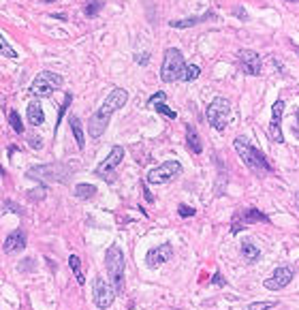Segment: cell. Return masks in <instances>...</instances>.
Masks as SVG:
<instances>
[{
	"label": "cell",
	"instance_id": "cell-26",
	"mask_svg": "<svg viewBox=\"0 0 299 310\" xmlns=\"http://www.w3.org/2000/svg\"><path fill=\"white\" fill-rule=\"evenodd\" d=\"M9 124H11V129L18 133V135H24V124H22V118H20V114L15 109H11L9 111Z\"/></svg>",
	"mask_w": 299,
	"mask_h": 310
},
{
	"label": "cell",
	"instance_id": "cell-13",
	"mask_svg": "<svg viewBox=\"0 0 299 310\" xmlns=\"http://www.w3.org/2000/svg\"><path fill=\"white\" fill-rule=\"evenodd\" d=\"M173 259V244L171 242H163L154 246V248L148 250V255H145V263H148V267H158L167 263V261Z\"/></svg>",
	"mask_w": 299,
	"mask_h": 310
},
{
	"label": "cell",
	"instance_id": "cell-2",
	"mask_svg": "<svg viewBox=\"0 0 299 310\" xmlns=\"http://www.w3.org/2000/svg\"><path fill=\"white\" fill-rule=\"evenodd\" d=\"M233 146H235L241 163H244L248 169L254 173V176L263 178V176H269V173L273 171V167L269 165L267 156H265L258 148H254L252 144H250L248 137H237L235 141H233Z\"/></svg>",
	"mask_w": 299,
	"mask_h": 310
},
{
	"label": "cell",
	"instance_id": "cell-12",
	"mask_svg": "<svg viewBox=\"0 0 299 310\" xmlns=\"http://www.w3.org/2000/svg\"><path fill=\"white\" fill-rule=\"evenodd\" d=\"M293 276H295L293 267L290 265H280V267L273 269V274L263 284H265V289H269V291H280V289L288 287L290 280H293Z\"/></svg>",
	"mask_w": 299,
	"mask_h": 310
},
{
	"label": "cell",
	"instance_id": "cell-37",
	"mask_svg": "<svg viewBox=\"0 0 299 310\" xmlns=\"http://www.w3.org/2000/svg\"><path fill=\"white\" fill-rule=\"evenodd\" d=\"M30 146L32 148H41L43 144H41V137H30Z\"/></svg>",
	"mask_w": 299,
	"mask_h": 310
},
{
	"label": "cell",
	"instance_id": "cell-40",
	"mask_svg": "<svg viewBox=\"0 0 299 310\" xmlns=\"http://www.w3.org/2000/svg\"><path fill=\"white\" fill-rule=\"evenodd\" d=\"M286 3H299V0H286Z\"/></svg>",
	"mask_w": 299,
	"mask_h": 310
},
{
	"label": "cell",
	"instance_id": "cell-1",
	"mask_svg": "<svg viewBox=\"0 0 299 310\" xmlns=\"http://www.w3.org/2000/svg\"><path fill=\"white\" fill-rule=\"evenodd\" d=\"M128 101V92L124 88H114L109 92V97L103 101V105L92 114L90 124H88V133H90L92 139H99L101 135L107 131V124L111 120V116L116 114L118 109H122Z\"/></svg>",
	"mask_w": 299,
	"mask_h": 310
},
{
	"label": "cell",
	"instance_id": "cell-3",
	"mask_svg": "<svg viewBox=\"0 0 299 310\" xmlns=\"http://www.w3.org/2000/svg\"><path fill=\"white\" fill-rule=\"evenodd\" d=\"M105 265H107V274H109V280L111 284L116 287L118 293L124 291V267H126V261H124V250L120 248L118 244H111L107 252H105Z\"/></svg>",
	"mask_w": 299,
	"mask_h": 310
},
{
	"label": "cell",
	"instance_id": "cell-10",
	"mask_svg": "<svg viewBox=\"0 0 299 310\" xmlns=\"http://www.w3.org/2000/svg\"><path fill=\"white\" fill-rule=\"evenodd\" d=\"M180 173H182L180 161H167L148 173V182L150 184H165V182H171L173 178H177Z\"/></svg>",
	"mask_w": 299,
	"mask_h": 310
},
{
	"label": "cell",
	"instance_id": "cell-27",
	"mask_svg": "<svg viewBox=\"0 0 299 310\" xmlns=\"http://www.w3.org/2000/svg\"><path fill=\"white\" fill-rule=\"evenodd\" d=\"M0 52H3V56H7V58H18V52H15L13 47L9 45V41L5 39V35L0 37Z\"/></svg>",
	"mask_w": 299,
	"mask_h": 310
},
{
	"label": "cell",
	"instance_id": "cell-23",
	"mask_svg": "<svg viewBox=\"0 0 299 310\" xmlns=\"http://www.w3.org/2000/svg\"><path fill=\"white\" fill-rule=\"evenodd\" d=\"M73 195L77 197V199H92V197L96 195V186L94 184H77L75 190H73Z\"/></svg>",
	"mask_w": 299,
	"mask_h": 310
},
{
	"label": "cell",
	"instance_id": "cell-24",
	"mask_svg": "<svg viewBox=\"0 0 299 310\" xmlns=\"http://www.w3.org/2000/svg\"><path fill=\"white\" fill-rule=\"evenodd\" d=\"M73 103V94H67L64 97V101H62V105H60V111H58V118H56V126H54V135L58 133V126H60V122H62V118H64V114H67V109H69V105Z\"/></svg>",
	"mask_w": 299,
	"mask_h": 310
},
{
	"label": "cell",
	"instance_id": "cell-9",
	"mask_svg": "<svg viewBox=\"0 0 299 310\" xmlns=\"http://www.w3.org/2000/svg\"><path fill=\"white\" fill-rule=\"evenodd\" d=\"M26 176L37 178V180H50V182H67L69 167H64V165H39V167H30Z\"/></svg>",
	"mask_w": 299,
	"mask_h": 310
},
{
	"label": "cell",
	"instance_id": "cell-28",
	"mask_svg": "<svg viewBox=\"0 0 299 310\" xmlns=\"http://www.w3.org/2000/svg\"><path fill=\"white\" fill-rule=\"evenodd\" d=\"M199 75H201V69L197 65H188L186 67V73H184V82H195Z\"/></svg>",
	"mask_w": 299,
	"mask_h": 310
},
{
	"label": "cell",
	"instance_id": "cell-5",
	"mask_svg": "<svg viewBox=\"0 0 299 310\" xmlns=\"http://www.w3.org/2000/svg\"><path fill=\"white\" fill-rule=\"evenodd\" d=\"M62 84H64V79H62V75L56 73V71H41V73L35 77V82H32L30 92L35 94V97H52L56 90L62 88Z\"/></svg>",
	"mask_w": 299,
	"mask_h": 310
},
{
	"label": "cell",
	"instance_id": "cell-25",
	"mask_svg": "<svg viewBox=\"0 0 299 310\" xmlns=\"http://www.w3.org/2000/svg\"><path fill=\"white\" fill-rule=\"evenodd\" d=\"M103 7H105L103 0H88V5H86V15H88V18H96V15L101 13Z\"/></svg>",
	"mask_w": 299,
	"mask_h": 310
},
{
	"label": "cell",
	"instance_id": "cell-17",
	"mask_svg": "<svg viewBox=\"0 0 299 310\" xmlns=\"http://www.w3.org/2000/svg\"><path fill=\"white\" fill-rule=\"evenodd\" d=\"M207 20H216V13L214 11H205L203 15H192V18H184V20H171L169 26L171 28H190V26H197L201 22H207Z\"/></svg>",
	"mask_w": 299,
	"mask_h": 310
},
{
	"label": "cell",
	"instance_id": "cell-15",
	"mask_svg": "<svg viewBox=\"0 0 299 310\" xmlns=\"http://www.w3.org/2000/svg\"><path fill=\"white\" fill-rule=\"evenodd\" d=\"M282 114H284V101L278 99L271 107V122H269V137L276 144L284 141V135H282Z\"/></svg>",
	"mask_w": 299,
	"mask_h": 310
},
{
	"label": "cell",
	"instance_id": "cell-11",
	"mask_svg": "<svg viewBox=\"0 0 299 310\" xmlns=\"http://www.w3.org/2000/svg\"><path fill=\"white\" fill-rule=\"evenodd\" d=\"M237 62H239V71H241L244 75L258 77V75H261V71H263L261 56H258L254 50H239Z\"/></svg>",
	"mask_w": 299,
	"mask_h": 310
},
{
	"label": "cell",
	"instance_id": "cell-14",
	"mask_svg": "<svg viewBox=\"0 0 299 310\" xmlns=\"http://www.w3.org/2000/svg\"><path fill=\"white\" fill-rule=\"evenodd\" d=\"M122 158H124V148H122V146H114V148H111V152H109V156L105 158L103 163H99V167L94 169V173H96L99 178L107 180V178L111 176V171H114L116 167L122 163Z\"/></svg>",
	"mask_w": 299,
	"mask_h": 310
},
{
	"label": "cell",
	"instance_id": "cell-35",
	"mask_svg": "<svg viewBox=\"0 0 299 310\" xmlns=\"http://www.w3.org/2000/svg\"><path fill=\"white\" fill-rule=\"evenodd\" d=\"M293 135L299 139V109L295 111V122H293Z\"/></svg>",
	"mask_w": 299,
	"mask_h": 310
},
{
	"label": "cell",
	"instance_id": "cell-19",
	"mask_svg": "<svg viewBox=\"0 0 299 310\" xmlns=\"http://www.w3.org/2000/svg\"><path fill=\"white\" fill-rule=\"evenodd\" d=\"M26 116H28V122L32 126H41L45 122V114H43V107L39 103H30L28 109H26Z\"/></svg>",
	"mask_w": 299,
	"mask_h": 310
},
{
	"label": "cell",
	"instance_id": "cell-8",
	"mask_svg": "<svg viewBox=\"0 0 299 310\" xmlns=\"http://www.w3.org/2000/svg\"><path fill=\"white\" fill-rule=\"evenodd\" d=\"M92 293H94V304L99 306L101 310H107L111 304H114V299L118 295L116 287L111 282H107L105 278L96 276L94 282H92Z\"/></svg>",
	"mask_w": 299,
	"mask_h": 310
},
{
	"label": "cell",
	"instance_id": "cell-20",
	"mask_svg": "<svg viewBox=\"0 0 299 310\" xmlns=\"http://www.w3.org/2000/svg\"><path fill=\"white\" fill-rule=\"evenodd\" d=\"M186 144H188V148H190L195 154H201V152H203V144H201V139H199V133L192 129L190 124L186 126Z\"/></svg>",
	"mask_w": 299,
	"mask_h": 310
},
{
	"label": "cell",
	"instance_id": "cell-33",
	"mask_svg": "<svg viewBox=\"0 0 299 310\" xmlns=\"http://www.w3.org/2000/svg\"><path fill=\"white\" fill-rule=\"evenodd\" d=\"M212 284H216V287H227V278H224L220 272H216L212 276Z\"/></svg>",
	"mask_w": 299,
	"mask_h": 310
},
{
	"label": "cell",
	"instance_id": "cell-16",
	"mask_svg": "<svg viewBox=\"0 0 299 310\" xmlns=\"http://www.w3.org/2000/svg\"><path fill=\"white\" fill-rule=\"evenodd\" d=\"M24 248H26V233H24V229H15V231H11L3 244V250L7 255H15V252H20Z\"/></svg>",
	"mask_w": 299,
	"mask_h": 310
},
{
	"label": "cell",
	"instance_id": "cell-21",
	"mask_svg": "<svg viewBox=\"0 0 299 310\" xmlns=\"http://www.w3.org/2000/svg\"><path fill=\"white\" fill-rule=\"evenodd\" d=\"M241 255H244V259L248 263H254L256 259H261V250H258L250 240H244L241 242Z\"/></svg>",
	"mask_w": 299,
	"mask_h": 310
},
{
	"label": "cell",
	"instance_id": "cell-7",
	"mask_svg": "<svg viewBox=\"0 0 299 310\" xmlns=\"http://www.w3.org/2000/svg\"><path fill=\"white\" fill-rule=\"evenodd\" d=\"M256 222H265V225H267L269 218L265 216L261 210L252 208V205H248V208H239L231 218V233H239L241 229H246L250 225H256Z\"/></svg>",
	"mask_w": 299,
	"mask_h": 310
},
{
	"label": "cell",
	"instance_id": "cell-6",
	"mask_svg": "<svg viewBox=\"0 0 299 310\" xmlns=\"http://www.w3.org/2000/svg\"><path fill=\"white\" fill-rule=\"evenodd\" d=\"M205 116H207V122L212 124L216 131H224L227 129V122H229V116H231V103L224 97H216L207 105Z\"/></svg>",
	"mask_w": 299,
	"mask_h": 310
},
{
	"label": "cell",
	"instance_id": "cell-4",
	"mask_svg": "<svg viewBox=\"0 0 299 310\" xmlns=\"http://www.w3.org/2000/svg\"><path fill=\"white\" fill-rule=\"evenodd\" d=\"M184 73H186V62H184L182 52L177 47L165 50V58H163V65H160V77H163V82L167 84L180 82V79H184Z\"/></svg>",
	"mask_w": 299,
	"mask_h": 310
},
{
	"label": "cell",
	"instance_id": "cell-30",
	"mask_svg": "<svg viewBox=\"0 0 299 310\" xmlns=\"http://www.w3.org/2000/svg\"><path fill=\"white\" fill-rule=\"evenodd\" d=\"M271 306H276V304H273V301H254V304L246 306L244 310H269Z\"/></svg>",
	"mask_w": 299,
	"mask_h": 310
},
{
	"label": "cell",
	"instance_id": "cell-41",
	"mask_svg": "<svg viewBox=\"0 0 299 310\" xmlns=\"http://www.w3.org/2000/svg\"><path fill=\"white\" fill-rule=\"evenodd\" d=\"M297 269H299V261H297Z\"/></svg>",
	"mask_w": 299,
	"mask_h": 310
},
{
	"label": "cell",
	"instance_id": "cell-39",
	"mask_svg": "<svg viewBox=\"0 0 299 310\" xmlns=\"http://www.w3.org/2000/svg\"><path fill=\"white\" fill-rule=\"evenodd\" d=\"M295 52H297V56H299V45H295Z\"/></svg>",
	"mask_w": 299,
	"mask_h": 310
},
{
	"label": "cell",
	"instance_id": "cell-34",
	"mask_svg": "<svg viewBox=\"0 0 299 310\" xmlns=\"http://www.w3.org/2000/svg\"><path fill=\"white\" fill-rule=\"evenodd\" d=\"M233 13H235L239 20H248V13H246L244 9H241V7H233Z\"/></svg>",
	"mask_w": 299,
	"mask_h": 310
},
{
	"label": "cell",
	"instance_id": "cell-22",
	"mask_svg": "<svg viewBox=\"0 0 299 310\" xmlns=\"http://www.w3.org/2000/svg\"><path fill=\"white\" fill-rule=\"evenodd\" d=\"M69 265L73 269V276H75L77 284H86V276H84V269H82V259L77 255H71L69 257Z\"/></svg>",
	"mask_w": 299,
	"mask_h": 310
},
{
	"label": "cell",
	"instance_id": "cell-18",
	"mask_svg": "<svg viewBox=\"0 0 299 310\" xmlns=\"http://www.w3.org/2000/svg\"><path fill=\"white\" fill-rule=\"evenodd\" d=\"M69 124H71L73 135H75L77 148L84 150V148H86V135H84V126H82V120H79V116H71V118H69Z\"/></svg>",
	"mask_w": 299,
	"mask_h": 310
},
{
	"label": "cell",
	"instance_id": "cell-32",
	"mask_svg": "<svg viewBox=\"0 0 299 310\" xmlns=\"http://www.w3.org/2000/svg\"><path fill=\"white\" fill-rule=\"evenodd\" d=\"M167 99V94L160 90V92H156V94H152V97L148 99V105H156V103H163Z\"/></svg>",
	"mask_w": 299,
	"mask_h": 310
},
{
	"label": "cell",
	"instance_id": "cell-31",
	"mask_svg": "<svg viewBox=\"0 0 299 310\" xmlns=\"http://www.w3.org/2000/svg\"><path fill=\"white\" fill-rule=\"evenodd\" d=\"M177 214H180L182 218H188V216H192V214H195V208H190V205H180V208H177Z\"/></svg>",
	"mask_w": 299,
	"mask_h": 310
},
{
	"label": "cell",
	"instance_id": "cell-36",
	"mask_svg": "<svg viewBox=\"0 0 299 310\" xmlns=\"http://www.w3.org/2000/svg\"><path fill=\"white\" fill-rule=\"evenodd\" d=\"M3 208H7V210H11V212H18V214L22 212V210H20V208H18V205H15L13 201H5V203H3Z\"/></svg>",
	"mask_w": 299,
	"mask_h": 310
},
{
	"label": "cell",
	"instance_id": "cell-38",
	"mask_svg": "<svg viewBox=\"0 0 299 310\" xmlns=\"http://www.w3.org/2000/svg\"><path fill=\"white\" fill-rule=\"evenodd\" d=\"M295 205H297V208H299V190H297V193H295Z\"/></svg>",
	"mask_w": 299,
	"mask_h": 310
},
{
	"label": "cell",
	"instance_id": "cell-29",
	"mask_svg": "<svg viewBox=\"0 0 299 310\" xmlns=\"http://www.w3.org/2000/svg\"><path fill=\"white\" fill-rule=\"evenodd\" d=\"M154 107H156L158 114H163V116H167V118H171V120H175V118H177L175 111H173L171 107H167V105H165V101H163V103H158V105H154Z\"/></svg>",
	"mask_w": 299,
	"mask_h": 310
}]
</instances>
